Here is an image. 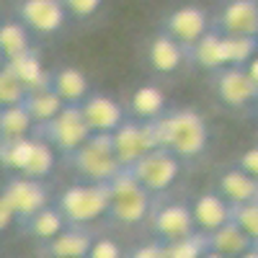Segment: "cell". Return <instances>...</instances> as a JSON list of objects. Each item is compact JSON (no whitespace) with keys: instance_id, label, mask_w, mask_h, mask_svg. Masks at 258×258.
Returning a JSON list of instances; mask_svg holds the SVG:
<instances>
[{"instance_id":"7402d4cb","label":"cell","mask_w":258,"mask_h":258,"mask_svg":"<svg viewBox=\"0 0 258 258\" xmlns=\"http://www.w3.org/2000/svg\"><path fill=\"white\" fill-rule=\"evenodd\" d=\"M197 64L207 70H217L222 64H227V47H225V36L220 31H207L197 44L186 52Z\"/></svg>"},{"instance_id":"f546056e","label":"cell","mask_w":258,"mask_h":258,"mask_svg":"<svg viewBox=\"0 0 258 258\" xmlns=\"http://www.w3.org/2000/svg\"><path fill=\"white\" fill-rule=\"evenodd\" d=\"M230 220L240 225V230L258 245V199L243 202V204H230Z\"/></svg>"},{"instance_id":"1f68e13d","label":"cell","mask_w":258,"mask_h":258,"mask_svg":"<svg viewBox=\"0 0 258 258\" xmlns=\"http://www.w3.org/2000/svg\"><path fill=\"white\" fill-rule=\"evenodd\" d=\"M26 96V85L16 78V73L3 64L0 68V106H13V103H21Z\"/></svg>"},{"instance_id":"8d00e7d4","label":"cell","mask_w":258,"mask_h":258,"mask_svg":"<svg viewBox=\"0 0 258 258\" xmlns=\"http://www.w3.org/2000/svg\"><path fill=\"white\" fill-rule=\"evenodd\" d=\"M13 222V214L8 212V207L3 204V199H0V230H3V227H8Z\"/></svg>"},{"instance_id":"ab89813d","label":"cell","mask_w":258,"mask_h":258,"mask_svg":"<svg viewBox=\"0 0 258 258\" xmlns=\"http://www.w3.org/2000/svg\"><path fill=\"white\" fill-rule=\"evenodd\" d=\"M3 64H6V57H3V54H0V68H3Z\"/></svg>"},{"instance_id":"277c9868","label":"cell","mask_w":258,"mask_h":258,"mask_svg":"<svg viewBox=\"0 0 258 258\" xmlns=\"http://www.w3.org/2000/svg\"><path fill=\"white\" fill-rule=\"evenodd\" d=\"M54 207L64 217L68 225H88L109 214V186L106 183H75L64 188Z\"/></svg>"},{"instance_id":"5b68a950","label":"cell","mask_w":258,"mask_h":258,"mask_svg":"<svg viewBox=\"0 0 258 258\" xmlns=\"http://www.w3.org/2000/svg\"><path fill=\"white\" fill-rule=\"evenodd\" d=\"M0 163L11 168L16 176L44 178L54 168V153L52 145L29 135L16 142H0Z\"/></svg>"},{"instance_id":"2e32d148","label":"cell","mask_w":258,"mask_h":258,"mask_svg":"<svg viewBox=\"0 0 258 258\" xmlns=\"http://www.w3.org/2000/svg\"><path fill=\"white\" fill-rule=\"evenodd\" d=\"M93 238L96 235L85 225H70L44 243V253L49 258H85L93 245Z\"/></svg>"},{"instance_id":"4316f807","label":"cell","mask_w":258,"mask_h":258,"mask_svg":"<svg viewBox=\"0 0 258 258\" xmlns=\"http://www.w3.org/2000/svg\"><path fill=\"white\" fill-rule=\"evenodd\" d=\"M132 114L142 121H150L165 111V96L160 88L155 85H140V88L132 93V103H129Z\"/></svg>"},{"instance_id":"6da1fadb","label":"cell","mask_w":258,"mask_h":258,"mask_svg":"<svg viewBox=\"0 0 258 258\" xmlns=\"http://www.w3.org/2000/svg\"><path fill=\"white\" fill-rule=\"evenodd\" d=\"M142 124L147 129V137L153 142V147L168 150L178 160L199 158L209 145V126L204 116L197 109H191V106L165 109L160 116Z\"/></svg>"},{"instance_id":"4fadbf2b","label":"cell","mask_w":258,"mask_h":258,"mask_svg":"<svg viewBox=\"0 0 258 258\" xmlns=\"http://www.w3.org/2000/svg\"><path fill=\"white\" fill-rule=\"evenodd\" d=\"M214 26L222 36H258V0H227Z\"/></svg>"},{"instance_id":"8992f818","label":"cell","mask_w":258,"mask_h":258,"mask_svg":"<svg viewBox=\"0 0 258 258\" xmlns=\"http://www.w3.org/2000/svg\"><path fill=\"white\" fill-rule=\"evenodd\" d=\"M88 135H91V129L83 119L80 103H62V109L52 119L31 126V137L44 140L47 145L57 147L62 155L75 150Z\"/></svg>"},{"instance_id":"484cf974","label":"cell","mask_w":258,"mask_h":258,"mask_svg":"<svg viewBox=\"0 0 258 258\" xmlns=\"http://www.w3.org/2000/svg\"><path fill=\"white\" fill-rule=\"evenodd\" d=\"M6 64L16 73V78L26 85V88H41V85H47L49 80V73L41 68V62L36 57V52H24L21 57H13V59H6Z\"/></svg>"},{"instance_id":"ba28073f","label":"cell","mask_w":258,"mask_h":258,"mask_svg":"<svg viewBox=\"0 0 258 258\" xmlns=\"http://www.w3.org/2000/svg\"><path fill=\"white\" fill-rule=\"evenodd\" d=\"M0 199H3V204L13 214V220L21 225L26 217H31L34 212H39L41 207L49 204V191L41 183V178L13 176L3 186V191H0Z\"/></svg>"},{"instance_id":"603a6c76","label":"cell","mask_w":258,"mask_h":258,"mask_svg":"<svg viewBox=\"0 0 258 258\" xmlns=\"http://www.w3.org/2000/svg\"><path fill=\"white\" fill-rule=\"evenodd\" d=\"M68 225L64 222V217L59 214V209L52 204H47V207H41L39 212H34L31 217H26L24 222H21V230L24 232H29L31 238H36V240H41V243H47L49 238H54V235Z\"/></svg>"},{"instance_id":"9c48e42d","label":"cell","mask_w":258,"mask_h":258,"mask_svg":"<svg viewBox=\"0 0 258 258\" xmlns=\"http://www.w3.org/2000/svg\"><path fill=\"white\" fill-rule=\"evenodd\" d=\"M214 88L222 103L243 109L258 98V83L245 64H222L214 70Z\"/></svg>"},{"instance_id":"d590c367","label":"cell","mask_w":258,"mask_h":258,"mask_svg":"<svg viewBox=\"0 0 258 258\" xmlns=\"http://www.w3.org/2000/svg\"><path fill=\"white\" fill-rule=\"evenodd\" d=\"M235 168H240V170H245L248 176L258 178V147L245 150V153L238 158V165H235Z\"/></svg>"},{"instance_id":"e0dca14e","label":"cell","mask_w":258,"mask_h":258,"mask_svg":"<svg viewBox=\"0 0 258 258\" xmlns=\"http://www.w3.org/2000/svg\"><path fill=\"white\" fill-rule=\"evenodd\" d=\"M191 214H194V222H197V230L212 232L230 220V202L220 191H204L194 202Z\"/></svg>"},{"instance_id":"d6a6232c","label":"cell","mask_w":258,"mask_h":258,"mask_svg":"<svg viewBox=\"0 0 258 258\" xmlns=\"http://www.w3.org/2000/svg\"><path fill=\"white\" fill-rule=\"evenodd\" d=\"M126 253L114 238H93V245L85 258H124Z\"/></svg>"},{"instance_id":"74e56055","label":"cell","mask_w":258,"mask_h":258,"mask_svg":"<svg viewBox=\"0 0 258 258\" xmlns=\"http://www.w3.org/2000/svg\"><path fill=\"white\" fill-rule=\"evenodd\" d=\"M202 258H230V255H222V253H217V250H209V248H207Z\"/></svg>"},{"instance_id":"ac0fdd59","label":"cell","mask_w":258,"mask_h":258,"mask_svg":"<svg viewBox=\"0 0 258 258\" xmlns=\"http://www.w3.org/2000/svg\"><path fill=\"white\" fill-rule=\"evenodd\" d=\"M47 85H49V91H54L62 98V103H80L91 93V85H88L85 73L73 68V64H62L57 70H49Z\"/></svg>"},{"instance_id":"f35d334b","label":"cell","mask_w":258,"mask_h":258,"mask_svg":"<svg viewBox=\"0 0 258 258\" xmlns=\"http://www.w3.org/2000/svg\"><path fill=\"white\" fill-rule=\"evenodd\" d=\"M238 258H258V245L255 248H250V250H245L243 255H238Z\"/></svg>"},{"instance_id":"8fae6325","label":"cell","mask_w":258,"mask_h":258,"mask_svg":"<svg viewBox=\"0 0 258 258\" xmlns=\"http://www.w3.org/2000/svg\"><path fill=\"white\" fill-rule=\"evenodd\" d=\"M18 21L29 31H36L41 36H52L64 26L68 8H64L62 0H24L18 6Z\"/></svg>"},{"instance_id":"d4e9b609","label":"cell","mask_w":258,"mask_h":258,"mask_svg":"<svg viewBox=\"0 0 258 258\" xmlns=\"http://www.w3.org/2000/svg\"><path fill=\"white\" fill-rule=\"evenodd\" d=\"M31 116L24 109V103L0 106V142H16L31 135Z\"/></svg>"},{"instance_id":"9a60e30c","label":"cell","mask_w":258,"mask_h":258,"mask_svg":"<svg viewBox=\"0 0 258 258\" xmlns=\"http://www.w3.org/2000/svg\"><path fill=\"white\" fill-rule=\"evenodd\" d=\"M111 142H114V155L121 168L132 165L147 150H153V142L147 137L145 124H135V121H121L111 132Z\"/></svg>"},{"instance_id":"44dd1931","label":"cell","mask_w":258,"mask_h":258,"mask_svg":"<svg viewBox=\"0 0 258 258\" xmlns=\"http://www.w3.org/2000/svg\"><path fill=\"white\" fill-rule=\"evenodd\" d=\"M183 57H186L183 47L170 34H165V31H160L153 41H150L147 59H150V64H153L158 73H173V70H178Z\"/></svg>"},{"instance_id":"f1b7e54d","label":"cell","mask_w":258,"mask_h":258,"mask_svg":"<svg viewBox=\"0 0 258 258\" xmlns=\"http://www.w3.org/2000/svg\"><path fill=\"white\" fill-rule=\"evenodd\" d=\"M207 232L197 230L191 232L188 238H181L176 243H165V253L168 258H202L207 250Z\"/></svg>"},{"instance_id":"52a82bcc","label":"cell","mask_w":258,"mask_h":258,"mask_svg":"<svg viewBox=\"0 0 258 258\" xmlns=\"http://www.w3.org/2000/svg\"><path fill=\"white\" fill-rule=\"evenodd\" d=\"M126 170L150 194H160V191L173 186V181L178 178L181 163L173 153H168L163 147H153V150H147L142 158H137L132 165H126Z\"/></svg>"},{"instance_id":"83f0119b","label":"cell","mask_w":258,"mask_h":258,"mask_svg":"<svg viewBox=\"0 0 258 258\" xmlns=\"http://www.w3.org/2000/svg\"><path fill=\"white\" fill-rule=\"evenodd\" d=\"M29 49H31L29 29L21 21H6V24H0V54L6 59L21 57Z\"/></svg>"},{"instance_id":"cb8c5ba5","label":"cell","mask_w":258,"mask_h":258,"mask_svg":"<svg viewBox=\"0 0 258 258\" xmlns=\"http://www.w3.org/2000/svg\"><path fill=\"white\" fill-rule=\"evenodd\" d=\"M21 103H24V109L29 111L34 124H41V121L52 119L62 109V98L54 91H49V85H41V88H26V96H24Z\"/></svg>"},{"instance_id":"d6986e66","label":"cell","mask_w":258,"mask_h":258,"mask_svg":"<svg viewBox=\"0 0 258 258\" xmlns=\"http://www.w3.org/2000/svg\"><path fill=\"white\" fill-rule=\"evenodd\" d=\"M207 245H209V250H217V253L230 255V258H238L245 250L255 248V243L240 230V225L235 222V220H227L217 230L207 232Z\"/></svg>"},{"instance_id":"5bb4252c","label":"cell","mask_w":258,"mask_h":258,"mask_svg":"<svg viewBox=\"0 0 258 258\" xmlns=\"http://www.w3.org/2000/svg\"><path fill=\"white\" fill-rule=\"evenodd\" d=\"M80 111L91 132H114L124 121V109L103 93H88L80 101Z\"/></svg>"},{"instance_id":"836d02e7","label":"cell","mask_w":258,"mask_h":258,"mask_svg":"<svg viewBox=\"0 0 258 258\" xmlns=\"http://www.w3.org/2000/svg\"><path fill=\"white\" fill-rule=\"evenodd\" d=\"M64 8H68V16H75V18H91L103 0H62Z\"/></svg>"},{"instance_id":"ffe728a7","label":"cell","mask_w":258,"mask_h":258,"mask_svg":"<svg viewBox=\"0 0 258 258\" xmlns=\"http://www.w3.org/2000/svg\"><path fill=\"white\" fill-rule=\"evenodd\" d=\"M217 191L230 204L253 202V199H258V178L248 176L245 170H240V168H232V170H225V173L220 176Z\"/></svg>"},{"instance_id":"7c38bea8","label":"cell","mask_w":258,"mask_h":258,"mask_svg":"<svg viewBox=\"0 0 258 258\" xmlns=\"http://www.w3.org/2000/svg\"><path fill=\"white\" fill-rule=\"evenodd\" d=\"M153 232L155 240L160 243H176L181 238H188L191 232H197L191 207L181 202H168L153 212Z\"/></svg>"},{"instance_id":"4dcf8cb0","label":"cell","mask_w":258,"mask_h":258,"mask_svg":"<svg viewBox=\"0 0 258 258\" xmlns=\"http://www.w3.org/2000/svg\"><path fill=\"white\" fill-rule=\"evenodd\" d=\"M227 64H245L258 52V36H225Z\"/></svg>"},{"instance_id":"7a4b0ae2","label":"cell","mask_w":258,"mask_h":258,"mask_svg":"<svg viewBox=\"0 0 258 258\" xmlns=\"http://www.w3.org/2000/svg\"><path fill=\"white\" fill-rule=\"evenodd\" d=\"M64 163L78 176H83L85 181H93V183H109L121 170L114 155L111 132H91L75 150L64 153Z\"/></svg>"},{"instance_id":"e575fe53","label":"cell","mask_w":258,"mask_h":258,"mask_svg":"<svg viewBox=\"0 0 258 258\" xmlns=\"http://www.w3.org/2000/svg\"><path fill=\"white\" fill-rule=\"evenodd\" d=\"M124 258H168V253H165V243L153 240V243H145L135 250H129Z\"/></svg>"},{"instance_id":"3957f363","label":"cell","mask_w":258,"mask_h":258,"mask_svg":"<svg viewBox=\"0 0 258 258\" xmlns=\"http://www.w3.org/2000/svg\"><path fill=\"white\" fill-rule=\"evenodd\" d=\"M106 186H109V217L119 225H140L153 209V194L126 168H121Z\"/></svg>"},{"instance_id":"30bf717a","label":"cell","mask_w":258,"mask_h":258,"mask_svg":"<svg viewBox=\"0 0 258 258\" xmlns=\"http://www.w3.org/2000/svg\"><path fill=\"white\" fill-rule=\"evenodd\" d=\"M163 31L170 34L178 44L183 47V52H188L197 41L209 31V16L202 6H178L176 11H170L168 18L163 21Z\"/></svg>"}]
</instances>
